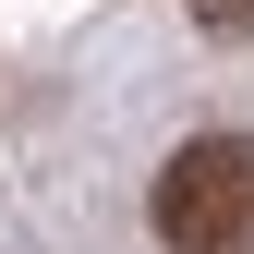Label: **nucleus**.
Wrapping results in <instances>:
<instances>
[{
    "mask_svg": "<svg viewBox=\"0 0 254 254\" xmlns=\"http://www.w3.org/2000/svg\"><path fill=\"white\" fill-rule=\"evenodd\" d=\"M145 218L170 254H254V133H194L157 170Z\"/></svg>",
    "mask_w": 254,
    "mask_h": 254,
    "instance_id": "obj_1",
    "label": "nucleus"
},
{
    "mask_svg": "<svg viewBox=\"0 0 254 254\" xmlns=\"http://www.w3.org/2000/svg\"><path fill=\"white\" fill-rule=\"evenodd\" d=\"M194 12L218 24V37H254V0H194Z\"/></svg>",
    "mask_w": 254,
    "mask_h": 254,
    "instance_id": "obj_2",
    "label": "nucleus"
}]
</instances>
